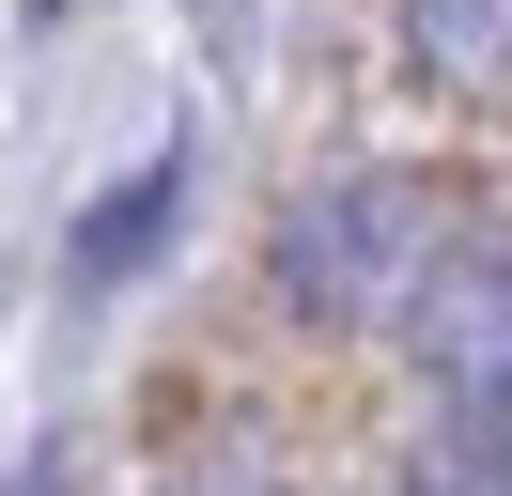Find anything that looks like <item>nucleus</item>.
Wrapping results in <instances>:
<instances>
[{
  "mask_svg": "<svg viewBox=\"0 0 512 496\" xmlns=\"http://www.w3.org/2000/svg\"><path fill=\"white\" fill-rule=\"evenodd\" d=\"M404 62L450 78V93L512 78V0H404Z\"/></svg>",
  "mask_w": 512,
  "mask_h": 496,
  "instance_id": "20e7f679",
  "label": "nucleus"
},
{
  "mask_svg": "<svg viewBox=\"0 0 512 496\" xmlns=\"http://www.w3.org/2000/svg\"><path fill=\"white\" fill-rule=\"evenodd\" d=\"M404 496H512V434H450V450H419Z\"/></svg>",
  "mask_w": 512,
  "mask_h": 496,
  "instance_id": "39448f33",
  "label": "nucleus"
},
{
  "mask_svg": "<svg viewBox=\"0 0 512 496\" xmlns=\"http://www.w3.org/2000/svg\"><path fill=\"white\" fill-rule=\"evenodd\" d=\"M233 496H249V481H233Z\"/></svg>",
  "mask_w": 512,
  "mask_h": 496,
  "instance_id": "0eeeda50",
  "label": "nucleus"
},
{
  "mask_svg": "<svg viewBox=\"0 0 512 496\" xmlns=\"http://www.w3.org/2000/svg\"><path fill=\"white\" fill-rule=\"evenodd\" d=\"M419 372L450 388V419H481V434H512V264L497 248H450V279L419 295Z\"/></svg>",
  "mask_w": 512,
  "mask_h": 496,
  "instance_id": "f03ea898",
  "label": "nucleus"
},
{
  "mask_svg": "<svg viewBox=\"0 0 512 496\" xmlns=\"http://www.w3.org/2000/svg\"><path fill=\"white\" fill-rule=\"evenodd\" d=\"M32 16H94V0H32Z\"/></svg>",
  "mask_w": 512,
  "mask_h": 496,
  "instance_id": "423d86ee",
  "label": "nucleus"
},
{
  "mask_svg": "<svg viewBox=\"0 0 512 496\" xmlns=\"http://www.w3.org/2000/svg\"><path fill=\"white\" fill-rule=\"evenodd\" d=\"M450 248H466V217H450L435 171H326V186L280 202L264 279L311 326H419V295L450 279Z\"/></svg>",
  "mask_w": 512,
  "mask_h": 496,
  "instance_id": "f257e3e1",
  "label": "nucleus"
},
{
  "mask_svg": "<svg viewBox=\"0 0 512 496\" xmlns=\"http://www.w3.org/2000/svg\"><path fill=\"white\" fill-rule=\"evenodd\" d=\"M171 202H187V140H156V155H140V171L109 186V202L78 217V233H63V264H78V279H125L140 248L171 233Z\"/></svg>",
  "mask_w": 512,
  "mask_h": 496,
  "instance_id": "7ed1b4c3",
  "label": "nucleus"
}]
</instances>
